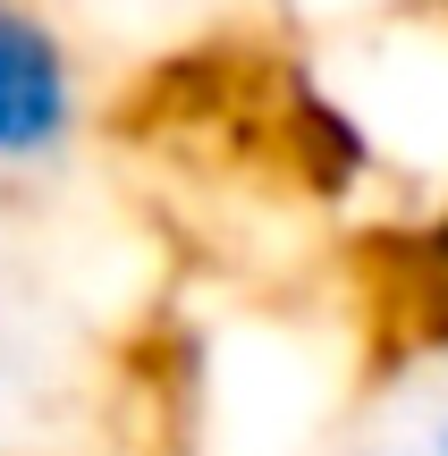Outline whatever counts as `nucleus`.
Here are the masks:
<instances>
[{
  "mask_svg": "<svg viewBox=\"0 0 448 456\" xmlns=\"http://www.w3.org/2000/svg\"><path fill=\"white\" fill-rule=\"evenodd\" d=\"M432 456H448V414H440V423H432Z\"/></svg>",
  "mask_w": 448,
  "mask_h": 456,
  "instance_id": "20e7f679",
  "label": "nucleus"
},
{
  "mask_svg": "<svg viewBox=\"0 0 448 456\" xmlns=\"http://www.w3.org/2000/svg\"><path fill=\"white\" fill-rule=\"evenodd\" d=\"M85 118H94V94L68 26L43 0H0V186L60 169Z\"/></svg>",
  "mask_w": 448,
  "mask_h": 456,
  "instance_id": "f257e3e1",
  "label": "nucleus"
},
{
  "mask_svg": "<svg viewBox=\"0 0 448 456\" xmlns=\"http://www.w3.org/2000/svg\"><path fill=\"white\" fill-rule=\"evenodd\" d=\"M288 127H297V144H305V152H322L314 178L330 186V195L355 178V169H364V127H355V110H338L322 85H297V94H288Z\"/></svg>",
  "mask_w": 448,
  "mask_h": 456,
  "instance_id": "7ed1b4c3",
  "label": "nucleus"
},
{
  "mask_svg": "<svg viewBox=\"0 0 448 456\" xmlns=\"http://www.w3.org/2000/svg\"><path fill=\"white\" fill-rule=\"evenodd\" d=\"M398 296H406V330H415L423 346H448V203L406 237Z\"/></svg>",
  "mask_w": 448,
  "mask_h": 456,
  "instance_id": "f03ea898",
  "label": "nucleus"
}]
</instances>
